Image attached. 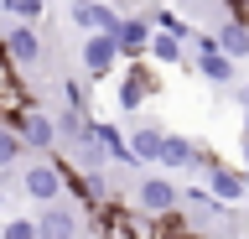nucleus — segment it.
Instances as JSON below:
<instances>
[{"label": "nucleus", "instance_id": "20e7f679", "mask_svg": "<svg viewBox=\"0 0 249 239\" xmlns=\"http://www.w3.org/2000/svg\"><path fill=\"white\" fill-rule=\"evenodd\" d=\"M202 177H208V187H202V192H208L218 208L244 203V192H249V187H244V177L233 172V166H223V161H208V166H202Z\"/></svg>", "mask_w": 249, "mask_h": 239}, {"label": "nucleus", "instance_id": "393cba45", "mask_svg": "<svg viewBox=\"0 0 249 239\" xmlns=\"http://www.w3.org/2000/svg\"><path fill=\"white\" fill-rule=\"evenodd\" d=\"M93 239H114V234H104V229H99V234H93Z\"/></svg>", "mask_w": 249, "mask_h": 239}, {"label": "nucleus", "instance_id": "39448f33", "mask_svg": "<svg viewBox=\"0 0 249 239\" xmlns=\"http://www.w3.org/2000/svg\"><path fill=\"white\" fill-rule=\"evenodd\" d=\"M31 223H36V239H78L83 234V219H78V208H68V203H47Z\"/></svg>", "mask_w": 249, "mask_h": 239}, {"label": "nucleus", "instance_id": "0eeeda50", "mask_svg": "<svg viewBox=\"0 0 249 239\" xmlns=\"http://www.w3.org/2000/svg\"><path fill=\"white\" fill-rule=\"evenodd\" d=\"M78 63H83V73H89V78H104V73H114V63H120V47H114V37L93 32L89 42H83V52H78Z\"/></svg>", "mask_w": 249, "mask_h": 239}, {"label": "nucleus", "instance_id": "f3484780", "mask_svg": "<svg viewBox=\"0 0 249 239\" xmlns=\"http://www.w3.org/2000/svg\"><path fill=\"white\" fill-rule=\"evenodd\" d=\"M156 32H161V37H177V42H187V37H192V26H187V16H182V11H156Z\"/></svg>", "mask_w": 249, "mask_h": 239}, {"label": "nucleus", "instance_id": "423d86ee", "mask_svg": "<svg viewBox=\"0 0 249 239\" xmlns=\"http://www.w3.org/2000/svg\"><path fill=\"white\" fill-rule=\"evenodd\" d=\"M68 16H73V26L78 32H104V37H114V26H120V11L114 5H104V0H73L68 5Z\"/></svg>", "mask_w": 249, "mask_h": 239}, {"label": "nucleus", "instance_id": "9b49d317", "mask_svg": "<svg viewBox=\"0 0 249 239\" xmlns=\"http://www.w3.org/2000/svg\"><path fill=\"white\" fill-rule=\"evenodd\" d=\"M145 42H151V21L145 16H120V26H114V47H120V57H145Z\"/></svg>", "mask_w": 249, "mask_h": 239}, {"label": "nucleus", "instance_id": "aec40b11", "mask_svg": "<svg viewBox=\"0 0 249 239\" xmlns=\"http://www.w3.org/2000/svg\"><path fill=\"white\" fill-rule=\"evenodd\" d=\"M0 5H5V16L21 21V26H31V21L42 16V0H0Z\"/></svg>", "mask_w": 249, "mask_h": 239}, {"label": "nucleus", "instance_id": "4be33fe9", "mask_svg": "<svg viewBox=\"0 0 249 239\" xmlns=\"http://www.w3.org/2000/svg\"><path fill=\"white\" fill-rule=\"evenodd\" d=\"M239 104H244V141H249V89H239Z\"/></svg>", "mask_w": 249, "mask_h": 239}, {"label": "nucleus", "instance_id": "5701e85b", "mask_svg": "<svg viewBox=\"0 0 249 239\" xmlns=\"http://www.w3.org/2000/svg\"><path fill=\"white\" fill-rule=\"evenodd\" d=\"M244 146H249V141H244ZM239 177H244V187H249V161H244V172H239Z\"/></svg>", "mask_w": 249, "mask_h": 239}, {"label": "nucleus", "instance_id": "1a4fd4ad", "mask_svg": "<svg viewBox=\"0 0 249 239\" xmlns=\"http://www.w3.org/2000/svg\"><path fill=\"white\" fill-rule=\"evenodd\" d=\"M0 52L11 57V68L21 73V68H31L36 57H42V37L31 32V26H11L5 32V42H0Z\"/></svg>", "mask_w": 249, "mask_h": 239}, {"label": "nucleus", "instance_id": "412c9836", "mask_svg": "<svg viewBox=\"0 0 249 239\" xmlns=\"http://www.w3.org/2000/svg\"><path fill=\"white\" fill-rule=\"evenodd\" d=\"M0 239H36V223H31V219H5Z\"/></svg>", "mask_w": 249, "mask_h": 239}, {"label": "nucleus", "instance_id": "f257e3e1", "mask_svg": "<svg viewBox=\"0 0 249 239\" xmlns=\"http://www.w3.org/2000/svg\"><path fill=\"white\" fill-rule=\"evenodd\" d=\"M177 203H182V187L171 182V177H140L135 182V213L140 219H166V213H177Z\"/></svg>", "mask_w": 249, "mask_h": 239}, {"label": "nucleus", "instance_id": "a211bd4d", "mask_svg": "<svg viewBox=\"0 0 249 239\" xmlns=\"http://www.w3.org/2000/svg\"><path fill=\"white\" fill-rule=\"evenodd\" d=\"M21 156H26V146H21V135H16V130L5 125V120H0V172H5V166H16Z\"/></svg>", "mask_w": 249, "mask_h": 239}, {"label": "nucleus", "instance_id": "6ab92c4d", "mask_svg": "<svg viewBox=\"0 0 249 239\" xmlns=\"http://www.w3.org/2000/svg\"><path fill=\"white\" fill-rule=\"evenodd\" d=\"M52 130H57V135H68V141H83V130H89V114H83V110H62L57 120H52Z\"/></svg>", "mask_w": 249, "mask_h": 239}, {"label": "nucleus", "instance_id": "ddd939ff", "mask_svg": "<svg viewBox=\"0 0 249 239\" xmlns=\"http://www.w3.org/2000/svg\"><path fill=\"white\" fill-rule=\"evenodd\" d=\"M187 68H197V78H208V83H218V89H229L233 78H239V63H229L223 52H197Z\"/></svg>", "mask_w": 249, "mask_h": 239}, {"label": "nucleus", "instance_id": "b1692460", "mask_svg": "<svg viewBox=\"0 0 249 239\" xmlns=\"http://www.w3.org/2000/svg\"><path fill=\"white\" fill-rule=\"evenodd\" d=\"M223 5H239V11H244V5H249V0H223Z\"/></svg>", "mask_w": 249, "mask_h": 239}, {"label": "nucleus", "instance_id": "dca6fc26", "mask_svg": "<svg viewBox=\"0 0 249 239\" xmlns=\"http://www.w3.org/2000/svg\"><path fill=\"white\" fill-rule=\"evenodd\" d=\"M156 146H161V130H151V125H140V130H130V135H124L130 161H156Z\"/></svg>", "mask_w": 249, "mask_h": 239}, {"label": "nucleus", "instance_id": "6e6552de", "mask_svg": "<svg viewBox=\"0 0 249 239\" xmlns=\"http://www.w3.org/2000/svg\"><path fill=\"white\" fill-rule=\"evenodd\" d=\"M213 52H223L229 63H244L249 57V21H239V16L218 21L213 26Z\"/></svg>", "mask_w": 249, "mask_h": 239}, {"label": "nucleus", "instance_id": "7ed1b4c3", "mask_svg": "<svg viewBox=\"0 0 249 239\" xmlns=\"http://www.w3.org/2000/svg\"><path fill=\"white\" fill-rule=\"evenodd\" d=\"M62 166H57V156H47V161H31L26 172H21V192L26 198H36V203H62Z\"/></svg>", "mask_w": 249, "mask_h": 239}, {"label": "nucleus", "instance_id": "9d476101", "mask_svg": "<svg viewBox=\"0 0 249 239\" xmlns=\"http://www.w3.org/2000/svg\"><path fill=\"white\" fill-rule=\"evenodd\" d=\"M156 89H161V83H156V73H151L145 63H135V68H130V73L120 78V110H130V114H135L140 104L156 94Z\"/></svg>", "mask_w": 249, "mask_h": 239}, {"label": "nucleus", "instance_id": "f03ea898", "mask_svg": "<svg viewBox=\"0 0 249 239\" xmlns=\"http://www.w3.org/2000/svg\"><path fill=\"white\" fill-rule=\"evenodd\" d=\"M0 120H5L16 135H21V146H26V151H52V146H57L52 114H42L36 104H31V110H16V114H0Z\"/></svg>", "mask_w": 249, "mask_h": 239}, {"label": "nucleus", "instance_id": "4468645a", "mask_svg": "<svg viewBox=\"0 0 249 239\" xmlns=\"http://www.w3.org/2000/svg\"><path fill=\"white\" fill-rule=\"evenodd\" d=\"M145 57L151 63H161V68H187L192 57H187V42H177V37H161V32H151V42H145Z\"/></svg>", "mask_w": 249, "mask_h": 239}, {"label": "nucleus", "instance_id": "2eb2a0df", "mask_svg": "<svg viewBox=\"0 0 249 239\" xmlns=\"http://www.w3.org/2000/svg\"><path fill=\"white\" fill-rule=\"evenodd\" d=\"M16 110H31V99H26V89L16 83V68H11V57L0 52V114H16Z\"/></svg>", "mask_w": 249, "mask_h": 239}, {"label": "nucleus", "instance_id": "f8f14e48", "mask_svg": "<svg viewBox=\"0 0 249 239\" xmlns=\"http://www.w3.org/2000/svg\"><path fill=\"white\" fill-rule=\"evenodd\" d=\"M192 161H197V141H187V135H161V146H156V166L192 172Z\"/></svg>", "mask_w": 249, "mask_h": 239}]
</instances>
